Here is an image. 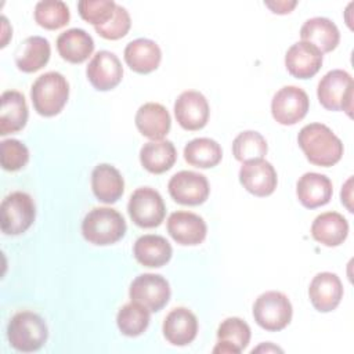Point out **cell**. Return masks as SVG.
I'll return each mask as SVG.
<instances>
[{"label":"cell","mask_w":354,"mask_h":354,"mask_svg":"<svg viewBox=\"0 0 354 354\" xmlns=\"http://www.w3.org/2000/svg\"><path fill=\"white\" fill-rule=\"evenodd\" d=\"M71 12L61 0H41L35 7V21L44 29L55 30L69 22Z\"/></svg>","instance_id":"obj_34"},{"label":"cell","mask_w":354,"mask_h":354,"mask_svg":"<svg viewBox=\"0 0 354 354\" xmlns=\"http://www.w3.org/2000/svg\"><path fill=\"white\" fill-rule=\"evenodd\" d=\"M0 134L7 136L22 130L28 120V105L22 93L7 90L1 94Z\"/></svg>","instance_id":"obj_23"},{"label":"cell","mask_w":354,"mask_h":354,"mask_svg":"<svg viewBox=\"0 0 354 354\" xmlns=\"http://www.w3.org/2000/svg\"><path fill=\"white\" fill-rule=\"evenodd\" d=\"M167 232L180 245L194 246L203 242L207 227L205 220L191 212L178 210L167 218Z\"/></svg>","instance_id":"obj_15"},{"label":"cell","mask_w":354,"mask_h":354,"mask_svg":"<svg viewBox=\"0 0 354 354\" xmlns=\"http://www.w3.org/2000/svg\"><path fill=\"white\" fill-rule=\"evenodd\" d=\"M333 194L332 181L325 174L308 171L304 173L296 184L299 202L307 209H315L326 205Z\"/></svg>","instance_id":"obj_19"},{"label":"cell","mask_w":354,"mask_h":354,"mask_svg":"<svg viewBox=\"0 0 354 354\" xmlns=\"http://www.w3.org/2000/svg\"><path fill=\"white\" fill-rule=\"evenodd\" d=\"M133 253L136 260L144 267L158 268L170 260L173 249L169 241L162 235L147 234L136 241Z\"/></svg>","instance_id":"obj_26"},{"label":"cell","mask_w":354,"mask_h":354,"mask_svg":"<svg viewBox=\"0 0 354 354\" xmlns=\"http://www.w3.org/2000/svg\"><path fill=\"white\" fill-rule=\"evenodd\" d=\"M308 297L315 310L329 313L335 310L343 297V285L333 272L317 274L308 286Z\"/></svg>","instance_id":"obj_16"},{"label":"cell","mask_w":354,"mask_h":354,"mask_svg":"<svg viewBox=\"0 0 354 354\" xmlns=\"http://www.w3.org/2000/svg\"><path fill=\"white\" fill-rule=\"evenodd\" d=\"M300 37L303 41L315 46L324 54L330 53L337 47L340 33L337 26L330 19L325 17H314L303 24Z\"/></svg>","instance_id":"obj_24"},{"label":"cell","mask_w":354,"mask_h":354,"mask_svg":"<svg viewBox=\"0 0 354 354\" xmlns=\"http://www.w3.org/2000/svg\"><path fill=\"white\" fill-rule=\"evenodd\" d=\"M57 50L65 61L82 64L91 55L94 40L84 29L72 28L57 37Z\"/></svg>","instance_id":"obj_28"},{"label":"cell","mask_w":354,"mask_h":354,"mask_svg":"<svg viewBox=\"0 0 354 354\" xmlns=\"http://www.w3.org/2000/svg\"><path fill=\"white\" fill-rule=\"evenodd\" d=\"M319 104L329 111H344L351 116L353 111V77L343 69L329 71L317 87Z\"/></svg>","instance_id":"obj_5"},{"label":"cell","mask_w":354,"mask_h":354,"mask_svg":"<svg viewBox=\"0 0 354 354\" xmlns=\"http://www.w3.org/2000/svg\"><path fill=\"white\" fill-rule=\"evenodd\" d=\"M163 336L173 346L189 344L198 333V319L185 307L173 308L163 321Z\"/></svg>","instance_id":"obj_18"},{"label":"cell","mask_w":354,"mask_h":354,"mask_svg":"<svg viewBox=\"0 0 354 354\" xmlns=\"http://www.w3.org/2000/svg\"><path fill=\"white\" fill-rule=\"evenodd\" d=\"M170 196L180 205L196 206L203 203L210 192L207 178L192 170H181L171 176L167 184Z\"/></svg>","instance_id":"obj_11"},{"label":"cell","mask_w":354,"mask_h":354,"mask_svg":"<svg viewBox=\"0 0 354 354\" xmlns=\"http://www.w3.org/2000/svg\"><path fill=\"white\" fill-rule=\"evenodd\" d=\"M116 324L124 336H140L149 325V310L140 303L130 301L118 311Z\"/></svg>","instance_id":"obj_32"},{"label":"cell","mask_w":354,"mask_h":354,"mask_svg":"<svg viewBox=\"0 0 354 354\" xmlns=\"http://www.w3.org/2000/svg\"><path fill=\"white\" fill-rule=\"evenodd\" d=\"M322 53L307 41L292 44L285 54V66L288 72L297 79H310L321 69Z\"/></svg>","instance_id":"obj_17"},{"label":"cell","mask_w":354,"mask_h":354,"mask_svg":"<svg viewBox=\"0 0 354 354\" xmlns=\"http://www.w3.org/2000/svg\"><path fill=\"white\" fill-rule=\"evenodd\" d=\"M82 234L93 245H112L124 236L126 221L112 207H94L82 221Z\"/></svg>","instance_id":"obj_2"},{"label":"cell","mask_w":354,"mask_h":354,"mask_svg":"<svg viewBox=\"0 0 354 354\" xmlns=\"http://www.w3.org/2000/svg\"><path fill=\"white\" fill-rule=\"evenodd\" d=\"M176 159V147L169 140L149 141L140 149V162L142 167L153 174H160L171 169Z\"/></svg>","instance_id":"obj_30"},{"label":"cell","mask_w":354,"mask_h":354,"mask_svg":"<svg viewBox=\"0 0 354 354\" xmlns=\"http://www.w3.org/2000/svg\"><path fill=\"white\" fill-rule=\"evenodd\" d=\"M48 329L44 319L32 311L17 313L7 325L10 344L22 353H32L47 342Z\"/></svg>","instance_id":"obj_4"},{"label":"cell","mask_w":354,"mask_h":354,"mask_svg":"<svg viewBox=\"0 0 354 354\" xmlns=\"http://www.w3.org/2000/svg\"><path fill=\"white\" fill-rule=\"evenodd\" d=\"M239 181L248 192L256 196H268L275 191L278 177L270 162L266 159H254L241 166Z\"/></svg>","instance_id":"obj_14"},{"label":"cell","mask_w":354,"mask_h":354,"mask_svg":"<svg viewBox=\"0 0 354 354\" xmlns=\"http://www.w3.org/2000/svg\"><path fill=\"white\" fill-rule=\"evenodd\" d=\"M69 97V83L59 72H46L32 84L30 98L35 111L41 116L58 115Z\"/></svg>","instance_id":"obj_3"},{"label":"cell","mask_w":354,"mask_h":354,"mask_svg":"<svg viewBox=\"0 0 354 354\" xmlns=\"http://www.w3.org/2000/svg\"><path fill=\"white\" fill-rule=\"evenodd\" d=\"M292 313L288 296L277 290L261 293L253 304L254 321L268 332H278L286 328L292 319Z\"/></svg>","instance_id":"obj_6"},{"label":"cell","mask_w":354,"mask_h":354,"mask_svg":"<svg viewBox=\"0 0 354 354\" xmlns=\"http://www.w3.org/2000/svg\"><path fill=\"white\" fill-rule=\"evenodd\" d=\"M51 48L47 39L41 36L26 37L15 51V64L19 71L32 73L41 69L50 59Z\"/></svg>","instance_id":"obj_29"},{"label":"cell","mask_w":354,"mask_h":354,"mask_svg":"<svg viewBox=\"0 0 354 354\" xmlns=\"http://www.w3.org/2000/svg\"><path fill=\"white\" fill-rule=\"evenodd\" d=\"M297 142L307 160L317 166H333L343 155V144L340 138L322 123H310L301 127L297 136Z\"/></svg>","instance_id":"obj_1"},{"label":"cell","mask_w":354,"mask_h":354,"mask_svg":"<svg viewBox=\"0 0 354 354\" xmlns=\"http://www.w3.org/2000/svg\"><path fill=\"white\" fill-rule=\"evenodd\" d=\"M267 151V141L259 131H242L232 141V153L235 159L242 163L254 159H264Z\"/></svg>","instance_id":"obj_33"},{"label":"cell","mask_w":354,"mask_h":354,"mask_svg":"<svg viewBox=\"0 0 354 354\" xmlns=\"http://www.w3.org/2000/svg\"><path fill=\"white\" fill-rule=\"evenodd\" d=\"M351 177L346 181V184L342 188V202L346 205V207L348 209V212H353V206L350 203L351 201Z\"/></svg>","instance_id":"obj_39"},{"label":"cell","mask_w":354,"mask_h":354,"mask_svg":"<svg viewBox=\"0 0 354 354\" xmlns=\"http://www.w3.org/2000/svg\"><path fill=\"white\" fill-rule=\"evenodd\" d=\"M249 342H250L249 325L238 317H230V318H225L218 325L217 344L213 348V353L239 354L248 347Z\"/></svg>","instance_id":"obj_21"},{"label":"cell","mask_w":354,"mask_h":354,"mask_svg":"<svg viewBox=\"0 0 354 354\" xmlns=\"http://www.w3.org/2000/svg\"><path fill=\"white\" fill-rule=\"evenodd\" d=\"M308 108V95L297 86H285L279 88L271 101L272 118L285 126H292L300 122L307 115Z\"/></svg>","instance_id":"obj_10"},{"label":"cell","mask_w":354,"mask_h":354,"mask_svg":"<svg viewBox=\"0 0 354 354\" xmlns=\"http://www.w3.org/2000/svg\"><path fill=\"white\" fill-rule=\"evenodd\" d=\"M86 75L91 86L100 91L115 88L123 77L120 59L111 51H98L87 65Z\"/></svg>","instance_id":"obj_13"},{"label":"cell","mask_w":354,"mask_h":354,"mask_svg":"<svg viewBox=\"0 0 354 354\" xmlns=\"http://www.w3.org/2000/svg\"><path fill=\"white\" fill-rule=\"evenodd\" d=\"M130 25H131V19H130L127 10L124 7L116 4L111 19L102 25L94 26V29L104 39L118 40L127 35Z\"/></svg>","instance_id":"obj_37"},{"label":"cell","mask_w":354,"mask_h":354,"mask_svg":"<svg viewBox=\"0 0 354 354\" xmlns=\"http://www.w3.org/2000/svg\"><path fill=\"white\" fill-rule=\"evenodd\" d=\"M0 159L4 170L15 171L22 169L29 160V151L25 144L15 138L3 140L0 144Z\"/></svg>","instance_id":"obj_36"},{"label":"cell","mask_w":354,"mask_h":354,"mask_svg":"<svg viewBox=\"0 0 354 354\" xmlns=\"http://www.w3.org/2000/svg\"><path fill=\"white\" fill-rule=\"evenodd\" d=\"M116 3L113 0H80L77 3V10L80 17L93 24L94 26L102 25L111 19L115 11Z\"/></svg>","instance_id":"obj_35"},{"label":"cell","mask_w":354,"mask_h":354,"mask_svg":"<svg viewBox=\"0 0 354 354\" xmlns=\"http://www.w3.org/2000/svg\"><path fill=\"white\" fill-rule=\"evenodd\" d=\"M209 113L206 97L195 90L183 91L174 102V116L178 124L189 131L203 129L209 120Z\"/></svg>","instance_id":"obj_12"},{"label":"cell","mask_w":354,"mask_h":354,"mask_svg":"<svg viewBox=\"0 0 354 354\" xmlns=\"http://www.w3.org/2000/svg\"><path fill=\"white\" fill-rule=\"evenodd\" d=\"M0 214L1 231L7 235H19L33 224L36 206L29 194L15 191L3 199Z\"/></svg>","instance_id":"obj_7"},{"label":"cell","mask_w":354,"mask_h":354,"mask_svg":"<svg viewBox=\"0 0 354 354\" xmlns=\"http://www.w3.org/2000/svg\"><path fill=\"white\" fill-rule=\"evenodd\" d=\"M127 212L133 223L142 228L160 225L166 214V206L160 194L149 187L137 188L127 203Z\"/></svg>","instance_id":"obj_8"},{"label":"cell","mask_w":354,"mask_h":354,"mask_svg":"<svg viewBox=\"0 0 354 354\" xmlns=\"http://www.w3.org/2000/svg\"><path fill=\"white\" fill-rule=\"evenodd\" d=\"M91 188L98 201L115 203L123 195L124 181L115 166L100 163L91 171Z\"/></svg>","instance_id":"obj_22"},{"label":"cell","mask_w":354,"mask_h":354,"mask_svg":"<svg viewBox=\"0 0 354 354\" xmlns=\"http://www.w3.org/2000/svg\"><path fill=\"white\" fill-rule=\"evenodd\" d=\"M129 296L131 301L140 303L149 311L162 310L170 299V285L159 274H141L136 277L130 285Z\"/></svg>","instance_id":"obj_9"},{"label":"cell","mask_w":354,"mask_h":354,"mask_svg":"<svg viewBox=\"0 0 354 354\" xmlns=\"http://www.w3.org/2000/svg\"><path fill=\"white\" fill-rule=\"evenodd\" d=\"M264 4L275 14H288L296 7L297 1H264Z\"/></svg>","instance_id":"obj_38"},{"label":"cell","mask_w":354,"mask_h":354,"mask_svg":"<svg viewBox=\"0 0 354 354\" xmlns=\"http://www.w3.org/2000/svg\"><path fill=\"white\" fill-rule=\"evenodd\" d=\"M221 158L223 151L220 144L207 137L194 138L184 147L185 162L199 169L214 167L220 163Z\"/></svg>","instance_id":"obj_31"},{"label":"cell","mask_w":354,"mask_h":354,"mask_svg":"<svg viewBox=\"0 0 354 354\" xmlns=\"http://www.w3.org/2000/svg\"><path fill=\"white\" fill-rule=\"evenodd\" d=\"M138 131L152 141L163 140L171 126L167 109L158 102H147L141 105L134 118Z\"/></svg>","instance_id":"obj_20"},{"label":"cell","mask_w":354,"mask_h":354,"mask_svg":"<svg viewBox=\"0 0 354 354\" xmlns=\"http://www.w3.org/2000/svg\"><path fill=\"white\" fill-rule=\"evenodd\" d=\"M348 234L347 220L337 212H325L315 217L311 224L313 238L325 246L342 245Z\"/></svg>","instance_id":"obj_27"},{"label":"cell","mask_w":354,"mask_h":354,"mask_svg":"<svg viewBox=\"0 0 354 354\" xmlns=\"http://www.w3.org/2000/svg\"><path fill=\"white\" fill-rule=\"evenodd\" d=\"M162 59L159 46L145 37L130 41L124 48V61L131 71L137 73H149L155 71Z\"/></svg>","instance_id":"obj_25"}]
</instances>
